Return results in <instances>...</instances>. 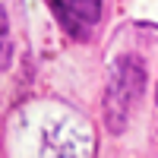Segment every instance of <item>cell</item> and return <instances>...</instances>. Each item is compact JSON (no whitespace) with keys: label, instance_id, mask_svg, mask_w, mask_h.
<instances>
[{"label":"cell","instance_id":"3957f363","mask_svg":"<svg viewBox=\"0 0 158 158\" xmlns=\"http://www.w3.org/2000/svg\"><path fill=\"white\" fill-rule=\"evenodd\" d=\"M6 44V13H3V6H0V48Z\"/></svg>","mask_w":158,"mask_h":158},{"label":"cell","instance_id":"7a4b0ae2","mask_svg":"<svg viewBox=\"0 0 158 158\" xmlns=\"http://www.w3.org/2000/svg\"><path fill=\"white\" fill-rule=\"evenodd\" d=\"M54 10L60 13V22L79 38L101 19V0H54Z\"/></svg>","mask_w":158,"mask_h":158},{"label":"cell","instance_id":"277c9868","mask_svg":"<svg viewBox=\"0 0 158 158\" xmlns=\"http://www.w3.org/2000/svg\"><path fill=\"white\" fill-rule=\"evenodd\" d=\"M155 104H158V92H155Z\"/></svg>","mask_w":158,"mask_h":158},{"label":"cell","instance_id":"6da1fadb","mask_svg":"<svg viewBox=\"0 0 158 158\" xmlns=\"http://www.w3.org/2000/svg\"><path fill=\"white\" fill-rule=\"evenodd\" d=\"M146 89V67L139 57H120L114 63L104 89V127L111 133H123L130 117Z\"/></svg>","mask_w":158,"mask_h":158}]
</instances>
